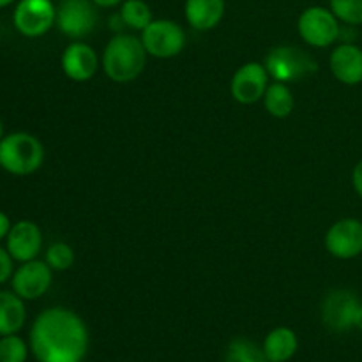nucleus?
<instances>
[{"label": "nucleus", "mask_w": 362, "mask_h": 362, "mask_svg": "<svg viewBox=\"0 0 362 362\" xmlns=\"http://www.w3.org/2000/svg\"><path fill=\"white\" fill-rule=\"evenodd\" d=\"M42 163L45 145L34 134L16 131L0 140V168L11 175H32L41 168Z\"/></svg>", "instance_id": "3"}, {"label": "nucleus", "mask_w": 362, "mask_h": 362, "mask_svg": "<svg viewBox=\"0 0 362 362\" xmlns=\"http://www.w3.org/2000/svg\"><path fill=\"white\" fill-rule=\"evenodd\" d=\"M11 226H13V223H11L9 216L6 214V212L0 211V240H6L7 233H9Z\"/></svg>", "instance_id": "28"}, {"label": "nucleus", "mask_w": 362, "mask_h": 362, "mask_svg": "<svg viewBox=\"0 0 362 362\" xmlns=\"http://www.w3.org/2000/svg\"><path fill=\"white\" fill-rule=\"evenodd\" d=\"M57 21V7L52 0H20L14 7V28L23 37L35 39L48 34Z\"/></svg>", "instance_id": "8"}, {"label": "nucleus", "mask_w": 362, "mask_h": 362, "mask_svg": "<svg viewBox=\"0 0 362 362\" xmlns=\"http://www.w3.org/2000/svg\"><path fill=\"white\" fill-rule=\"evenodd\" d=\"M119 13L122 14L126 27L136 32L145 30L154 20L151 6L145 0H124L119 6Z\"/></svg>", "instance_id": "20"}, {"label": "nucleus", "mask_w": 362, "mask_h": 362, "mask_svg": "<svg viewBox=\"0 0 362 362\" xmlns=\"http://www.w3.org/2000/svg\"><path fill=\"white\" fill-rule=\"evenodd\" d=\"M262 346L269 362H288L299 349V339L290 327H276L265 336Z\"/></svg>", "instance_id": "18"}, {"label": "nucleus", "mask_w": 362, "mask_h": 362, "mask_svg": "<svg viewBox=\"0 0 362 362\" xmlns=\"http://www.w3.org/2000/svg\"><path fill=\"white\" fill-rule=\"evenodd\" d=\"M60 66L71 81L83 83L95 76L101 67V59L90 45L85 41H73L64 48Z\"/></svg>", "instance_id": "13"}, {"label": "nucleus", "mask_w": 362, "mask_h": 362, "mask_svg": "<svg viewBox=\"0 0 362 362\" xmlns=\"http://www.w3.org/2000/svg\"><path fill=\"white\" fill-rule=\"evenodd\" d=\"M297 32L306 45L313 48H329L341 35V21L327 7L311 6L299 14Z\"/></svg>", "instance_id": "5"}, {"label": "nucleus", "mask_w": 362, "mask_h": 362, "mask_svg": "<svg viewBox=\"0 0 362 362\" xmlns=\"http://www.w3.org/2000/svg\"><path fill=\"white\" fill-rule=\"evenodd\" d=\"M27 322L25 300L11 290H0V336L18 334Z\"/></svg>", "instance_id": "17"}, {"label": "nucleus", "mask_w": 362, "mask_h": 362, "mask_svg": "<svg viewBox=\"0 0 362 362\" xmlns=\"http://www.w3.org/2000/svg\"><path fill=\"white\" fill-rule=\"evenodd\" d=\"M28 346L37 362H83L88 350V329L80 315L55 306L35 317Z\"/></svg>", "instance_id": "1"}, {"label": "nucleus", "mask_w": 362, "mask_h": 362, "mask_svg": "<svg viewBox=\"0 0 362 362\" xmlns=\"http://www.w3.org/2000/svg\"><path fill=\"white\" fill-rule=\"evenodd\" d=\"M354 329H359V331H362V304H361L359 310H357V313H356V320H354Z\"/></svg>", "instance_id": "30"}, {"label": "nucleus", "mask_w": 362, "mask_h": 362, "mask_svg": "<svg viewBox=\"0 0 362 362\" xmlns=\"http://www.w3.org/2000/svg\"><path fill=\"white\" fill-rule=\"evenodd\" d=\"M329 9L343 25H362V0H329Z\"/></svg>", "instance_id": "22"}, {"label": "nucleus", "mask_w": 362, "mask_h": 362, "mask_svg": "<svg viewBox=\"0 0 362 362\" xmlns=\"http://www.w3.org/2000/svg\"><path fill=\"white\" fill-rule=\"evenodd\" d=\"M45 262L57 272L67 271L74 264V251L67 243L49 244L45 253Z\"/></svg>", "instance_id": "24"}, {"label": "nucleus", "mask_w": 362, "mask_h": 362, "mask_svg": "<svg viewBox=\"0 0 362 362\" xmlns=\"http://www.w3.org/2000/svg\"><path fill=\"white\" fill-rule=\"evenodd\" d=\"M6 250L20 264L35 260L42 250V232L37 223L30 219L13 223L6 237Z\"/></svg>", "instance_id": "14"}, {"label": "nucleus", "mask_w": 362, "mask_h": 362, "mask_svg": "<svg viewBox=\"0 0 362 362\" xmlns=\"http://www.w3.org/2000/svg\"><path fill=\"white\" fill-rule=\"evenodd\" d=\"M28 350L30 346L18 334L0 336V362H27Z\"/></svg>", "instance_id": "23"}, {"label": "nucleus", "mask_w": 362, "mask_h": 362, "mask_svg": "<svg viewBox=\"0 0 362 362\" xmlns=\"http://www.w3.org/2000/svg\"><path fill=\"white\" fill-rule=\"evenodd\" d=\"M262 101H264L269 115H272L274 119H286L292 115L293 108H296V98L292 94V88L288 87V83H281V81H271Z\"/></svg>", "instance_id": "19"}, {"label": "nucleus", "mask_w": 362, "mask_h": 362, "mask_svg": "<svg viewBox=\"0 0 362 362\" xmlns=\"http://www.w3.org/2000/svg\"><path fill=\"white\" fill-rule=\"evenodd\" d=\"M14 2H16V0H0V7H7Z\"/></svg>", "instance_id": "31"}, {"label": "nucleus", "mask_w": 362, "mask_h": 362, "mask_svg": "<svg viewBox=\"0 0 362 362\" xmlns=\"http://www.w3.org/2000/svg\"><path fill=\"white\" fill-rule=\"evenodd\" d=\"M264 66L272 81L292 83L313 74L318 64L310 53L297 46H276L265 55Z\"/></svg>", "instance_id": "4"}, {"label": "nucleus", "mask_w": 362, "mask_h": 362, "mask_svg": "<svg viewBox=\"0 0 362 362\" xmlns=\"http://www.w3.org/2000/svg\"><path fill=\"white\" fill-rule=\"evenodd\" d=\"M14 272V260L6 247L0 246V285L11 281Z\"/></svg>", "instance_id": "25"}, {"label": "nucleus", "mask_w": 362, "mask_h": 362, "mask_svg": "<svg viewBox=\"0 0 362 362\" xmlns=\"http://www.w3.org/2000/svg\"><path fill=\"white\" fill-rule=\"evenodd\" d=\"M361 304L362 300L352 290H331L322 300V322L334 332L350 331Z\"/></svg>", "instance_id": "10"}, {"label": "nucleus", "mask_w": 362, "mask_h": 362, "mask_svg": "<svg viewBox=\"0 0 362 362\" xmlns=\"http://www.w3.org/2000/svg\"><path fill=\"white\" fill-rule=\"evenodd\" d=\"M92 2H94L99 9H112V7L120 6L124 0H92Z\"/></svg>", "instance_id": "29"}, {"label": "nucleus", "mask_w": 362, "mask_h": 362, "mask_svg": "<svg viewBox=\"0 0 362 362\" xmlns=\"http://www.w3.org/2000/svg\"><path fill=\"white\" fill-rule=\"evenodd\" d=\"M145 49L154 59H173L179 53H182L186 46V32L177 21L159 18L152 20L140 35Z\"/></svg>", "instance_id": "6"}, {"label": "nucleus", "mask_w": 362, "mask_h": 362, "mask_svg": "<svg viewBox=\"0 0 362 362\" xmlns=\"http://www.w3.org/2000/svg\"><path fill=\"white\" fill-rule=\"evenodd\" d=\"M226 362H269L265 357L264 346H258L257 343L247 338H235L230 341L226 349Z\"/></svg>", "instance_id": "21"}, {"label": "nucleus", "mask_w": 362, "mask_h": 362, "mask_svg": "<svg viewBox=\"0 0 362 362\" xmlns=\"http://www.w3.org/2000/svg\"><path fill=\"white\" fill-rule=\"evenodd\" d=\"M53 281V269L45 260H30L20 264V267L14 269L11 286L16 296L23 300L41 299L49 290Z\"/></svg>", "instance_id": "12"}, {"label": "nucleus", "mask_w": 362, "mask_h": 362, "mask_svg": "<svg viewBox=\"0 0 362 362\" xmlns=\"http://www.w3.org/2000/svg\"><path fill=\"white\" fill-rule=\"evenodd\" d=\"M271 83L264 62H246L233 73L230 80V94L240 105H255L264 99Z\"/></svg>", "instance_id": "11"}, {"label": "nucleus", "mask_w": 362, "mask_h": 362, "mask_svg": "<svg viewBox=\"0 0 362 362\" xmlns=\"http://www.w3.org/2000/svg\"><path fill=\"white\" fill-rule=\"evenodd\" d=\"M226 0H186L184 16L194 30L207 32L218 27L225 18Z\"/></svg>", "instance_id": "16"}, {"label": "nucleus", "mask_w": 362, "mask_h": 362, "mask_svg": "<svg viewBox=\"0 0 362 362\" xmlns=\"http://www.w3.org/2000/svg\"><path fill=\"white\" fill-rule=\"evenodd\" d=\"M147 49L138 35L115 34L101 55V67L106 76L115 83H131L136 80L147 64Z\"/></svg>", "instance_id": "2"}, {"label": "nucleus", "mask_w": 362, "mask_h": 362, "mask_svg": "<svg viewBox=\"0 0 362 362\" xmlns=\"http://www.w3.org/2000/svg\"><path fill=\"white\" fill-rule=\"evenodd\" d=\"M352 186L354 191L357 193V197L362 200V159L354 166L352 170Z\"/></svg>", "instance_id": "27"}, {"label": "nucleus", "mask_w": 362, "mask_h": 362, "mask_svg": "<svg viewBox=\"0 0 362 362\" xmlns=\"http://www.w3.org/2000/svg\"><path fill=\"white\" fill-rule=\"evenodd\" d=\"M98 9L92 0H60L57 6V28L66 37L81 41L98 25Z\"/></svg>", "instance_id": "7"}, {"label": "nucleus", "mask_w": 362, "mask_h": 362, "mask_svg": "<svg viewBox=\"0 0 362 362\" xmlns=\"http://www.w3.org/2000/svg\"><path fill=\"white\" fill-rule=\"evenodd\" d=\"M108 28L112 32H115V34H124V32H126V21H124L122 14H120L119 11L108 18Z\"/></svg>", "instance_id": "26"}, {"label": "nucleus", "mask_w": 362, "mask_h": 362, "mask_svg": "<svg viewBox=\"0 0 362 362\" xmlns=\"http://www.w3.org/2000/svg\"><path fill=\"white\" fill-rule=\"evenodd\" d=\"M325 250L338 260H352L362 255V221L357 218L338 219L324 237Z\"/></svg>", "instance_id": "9"}, {"label": "nucleus", "mask_w": 362, "mask_h": 362, "mask_svg": "<svg viewBox=\"0 0 362 362\" xmlns=\"http://www.w3.org/2000/svg\"><path fill=\"white\" fill-rule=\"evenodd\" d=\"M4 138V124H2V119H0V140Z\"/></svg>", "instance_id": "32"}, {"label": "nucleus", "mask_w": 362, "mask_h": 362, "mask_svg": "<svg viewBox=\"0 0 362 362\" xmlns=\"http://www.w3.org/2000/svg\"><path fill=\"white\" fill-rule=\"evenodd\" d=\"M332 76L343 85L362 83V48L356 42H339L329 57Z\"/></svg>", "instance_id": "15"}]
</instances>
